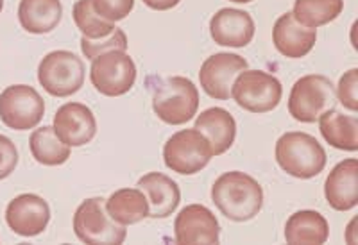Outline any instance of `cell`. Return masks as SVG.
I'll return each instance as SVG.
<instances>
[{
	"mask_svg": "<svg viewBox=\"0 0 358 245\" xmlns=\"http://www.w3.org/2000/svg\"><path fill=\"white\" fill-rule=\"evenodd\" d=\"M212 200L224 217L233 222H248L264 206V188L244 172H226L212 186Z\"/></svg>",
	"mask_w": 358,
	"mask_h": 245,
	"instance_id": "1",
	"label": "cell"
},
{
	"mask_svg": "<svg viewBox=\"0 0 358 245\" xmlns=\"http://www.w3.org/2000/svg\"><path fill=\"white\" fill-rule=\"evenodd\" d=\"M276 161L289 176L312 179L326 167V151L308 133L290 131L276 142Z\"/></svg>",
	"mask_w": 358,
	"mask_h": 245,
	"instance_id": "2",
	"label": "cell"
},
{
	"mask_svg": "<svg viewBox=\"0 0 358 245\" xmlns=\"http://www.w3.org/2000/svg\"><path fill=\"white\" fill-rule=\"evenodd\" d=\"M152 110L169 126L190 122L199 110L197 86L187 77L174 75L159 81L152 94Z\"/></svg>",
	"mask_w": 358,
	"mask_h": 245,
	"instance_id": "3",
	"label": "cell"
},
{
	"mask_svg": "<svg viewBox=\"0 0 358 245\" xmlns=\"http://www.w3.org/2000/svg\"><path fill=\"white\" fill-rule=\"evenodd\" d=\"M337 106V91L326 75L310 74L294 82L289 97V113L303 124H313L326 111Z\"/></svg>",
	"mask_w": 358,
	"mask_h": 245,
	"instance_id": "4",
	"label": "cell"
},
{
	"mask_svg": "<svg viewBox=\"0 0 358 245\" xmlns=\"http://www.w3.org/2000/svg\"><path fill=\"white\" fill-rule=\"evenodd\" d=\"M38 81L52 97H70L85 84V63L70 50H54L40 61Z\"/></svg>",
	"mask_w": 358,
	"mask_h": 245,
	"instance_id": "5",
	"label": "cell"
},
{
	"mask_svg": "<svg viewBox=\"0 0 358 245\" xmlns=\"http://www.w3.org/2000/svg\"><path fill=\"white\" fill-rule=\"evenodd\" d=\"M73 233L90 245L122 244L126 240V225H120L108 215L106 200L92 197L83 200L73 215Z\"/></svg>",
	"mask_w": 358,
	"mask_h": 245,
	"instance_id": "6",
	"label": "cell"
},
{
	"mask_svg": "<svg viewBox=\"0 0 358 245\" xmlns=\"http://www.w3.org/2000/svg\"><path fill=\"white\" fill-rule=\"evenodd\" d=\"M212 158V145L196 127L174 133L163 147V160L167 168L181 176H194L203 170Z\"/></svg>",
	"mask_w": 358,
	"mask_h": 245,
	"instance_id": "7",
	"label": "cell"
},
{
	"mask_svg": "<svg viewBox=\"0 0 358 245\" xmlns=\"http://www.w3.org/2000/svg\"><path fill=\"white\" fill-rule=\"evenodd\" d=\"M283 95V86L280 79L264 70H244L235 79L231 88V97L242 110L249 113H268L276 110Z\"/></svg>",
	"mask_w": 358,
	"mask_h": 245,
	"instance_id": "8",
	"label": "cell"
},
{
	"mask_svg": "<svg viewBox=\"0 0 358 245\" xmlns=\"http://www.w3.org/2000/svg\"><path fill=\"white\" fill-rule=\"evenodd\" d=\"M90 81L101 95L106 97L126 95L136 81V66L133 57L124 50H110L101 54L92 59Z\"/></svg>",
	"mask_w": 358,
	"mask_h": 245,
	"instance_id": "9",
	"label": "cell"
},
{
	"mask_svg": "<svg viewBox=\"0 0 358 245\" xmlns=\"http://www.w3.org/2000/svg\"><path fill=\"white\" fill-rule=\"evenodd\" d=\"M43 114V98L33 86L13 84L0 94V120L13 131L34 129Z\"/></svg>",
	"mask_w": 358,
	"mask_h": 245,
	"instance_id": "10",
	"label": "cell"
},
{
	"mask_svg": "<svg viewBox=\"0 0 358 245\" xmlns=\"http://www.w3.org/2000/svg\"><path fill=\"white\" fill-rule=\"evenodd\" d=\"M248 59L238 54H213L203 63L199 70L201 88L212 98L229 101L233 82L244 70H248Z\"/></svg>",
	"mask_w": 358,
	"mask_h": 245,
	"instance_id": "11",
	"label": "cell"
},
{
	"mask_svg": "<svg viewBox=\"0 0 358 245\" xmlns=\"http://www.w3.org/2000/svg\"><path fill=\"white\" fill-rule=\"evenodd\" d=\"M54 131L69 147H83L97 135L94 111L81 103L63 104L54 114Z\"/></svg>",
	"mask_w": 358,
	"mask_h": 245,
	"instance_id": "12",
	"label": "cell"
},
{
	"mask_svg": "<svg viewBox=\"0 0 358 245\" xmlns=\"http://www.w3.org/2000/svg\"><path fill=\"white\" fill-rule=\"evenodd\" d=\"M6 222L20 237H38L49 225L50 208L40 195L22 193L6 208Z\"/></svg>",
	"mask_w": 358,
	"mask_h": 245,
	"instance_id": "13",
	"label": "cell"
},
{
	"mask_svg": "<svg viewBox=\"0 0 358 245\" xmlns=\"http://www.w3.org/2000/svg\"><path fill=\"white\" fill-rule=\"evenodd\" d=\"M176 244H219L220 225L206 206L188 205L174 222Z\"/></svg>",
	"mask_w": 358,
	"mask_h": 245,
	"instance_id": "14",
	"label": "cell"
},
{
	"mask_svg": "<svg viewBox=\"0 0 358 245\" xmlns=\"http://www.w3.org/2000/svg\"><path fill=\"white\" fill-rule=\"evenodd\" d=\"M210 34L217 45L242 49L255 38V20L248 11L222 8L210 20Z\"/></svg>",
	"mask_w": 358,
	"mask_h": 245,
	"instance_id": "15",
	"label": "cell"
},
{
	"mask_svg": "<svg viewBox=\"0 0 358 245\" xmlns=\"http://www.w3.org/2000/svg\"><path fill=\"white\" fill-rule=\"evenodd\" d=\"M317 41V29L301 25L292 13H285L276 20L273 29V43L281 56L301 59L313 49Z\"/></svg>",
	"mask_w": 358,
	"mask_h": 245,
	"instance_id": "16",
	"label": "cell"
},
{
	"mask_svg": "<svg viewBox=\"0 0 358 245\" xmlns=\"http://www.w3.org/2000/svg\"><path fill=\"white\" fill-rule=\"evenodd\" d=\"M324 195L328 205L337 211H350L358 205V161L344 160L326 177Z\"/></svg>",
	"mask_w": 358,
	"mask_h": 245,
	"instance_id": "17",
	"label": "cell"
},
{
	"mask_svg": "<svg viewBox=\"0 0 358 245\" xmlns=\"http://www.w3.org/2000/svg\"><path fill=\"white\" fill-rule=\"evenodd\" d=\"M149 200V217L167 218L178 209L181 202V192L174 179L162 172H149L140 177L136 184Z\"/></svg>",
	"mask_w": 358,
	"mask_h": 245,
	"instance_id": "18",
	"label": "cell"
},
{
	"mask_svg": "<svg viewBox=\"0 0 358 245\" xmlns=\"http://www.w3.org/2000/svg\"><path fill=\"white\" fill-rule=\"evenodd\" d=\"M212 145L213 156H220L231 149L236 138V122L224 107H208L196 119L194 126Z\"/></svg>",
	"mask_w": 358,
	"mask_h": 245,
	"instance_id": "19",
	"label": "cell"
},
{
	"mask_svg": "<svg viewBox=\"0 0 358 245\" xmlns=\"http://www.w3.org/2000/svg\"><path fill=\"white\" fill-rule=\"evenodd\" d=\"M330 237V225L328 221L319 211L313 209H301L290 215L285 224L287 244L299 245H321L326 244Z\"/></svg>",
	"mask_w": 358,
	"mask_h": 245,
	"instance_id": "20",
	"label": "cell"
},
{
	"mask_svg": "<svg viewBox=\"0 0 358 245\" xmlns=\"http://www.w3.org/2000/svg\"><path fill=\"white\" fill-rule=\"evenodd\" d=\"M63 17L62 0H20L18 20L31 34H47L59 25Z\"/></svg>",
	"mask_w": 358,
	"mask_h": 245,
	"instance_id": "21",
	"label": "cell"
},
{
	"mask_svg": "<svg viewBox=\"0 0 358 245\" xmlns=\"http://www.w3.org/2000/svg\"><path fill=\"white\" fill-rule=\"evenodd\" d=\"M319 129L331 147L348 152L358 151V119L355 114H342L335 110L326 111L319 119Z\"/></svg>",
	"mask_w": 358,
	"mask_h": 245,
	"instance_id": "22",
	"label": "cell"
},
{
	"mask_svg": "<svg viewBox=\"0 0 358 245\" xmlns=\"http://www.w3.org/2000/svg\"><path fill=\"white\" fill-rule=\"evenodd\" d=\"M106 211L117 224L133 225L149 217V200L140 188H122L106 200Z\"/></svg>",
	"mask_w": 358,
	"mask_h": 245,
	"instance_id": "23",
	"label": "cell"
},
{
	"mask_svg": "<svg viewBox=\"0 0 358 245\" xmlns=\"http://www.w3.org/2000/svg\"><path fill=\"white\" fill-rule=\"evenodd\" d=\"M29 147L34 160L47 167H57L69 161L70 147L66 143L57 138L56 131L52 126H43L40 129H34Z\"/></svg>",
	"mask_w": 358,
	"mask_h": 245,
	"instance_id": "24",
	"label": "cell"
},
{
	"mask_svg": "<svg viewBox=\"0 0 358 245\" xmlns=\"http://www.w3.org/2000/svg\"><path fill=\"white\" fill-rule=\"evenodd\" d=\"M342 9L344 0H296L292 15L305 27L317 29L337 20Z\"/></svg>",
	"mask_w": 358,
	"mask_h": 245,
	"instance_id": "25",
	"label": "cell"
},
{
	"mask_svg": "<svg viewBox=\"0 0 358 245\" xmlns=\"http://www.w3.org/2000/svg\"><path fill=\"white\" fill-rule=\"evenodd\" d=\"M72 17L78 29L83 33V36L90 38V40H97V38H104L115 31V24L104 20L95 13L92 0H78L73 4Z\"/></svg>",
	"mask_w": 358,
	"mask_h": 245,
	"instance_id": "26",
	"label": "cell"
},
{
	"mask_svg": "<svg viewBox=\"0 0 358 245\" xmlns=\"http://www.w3.org/2000/svg\"><path fill=\"white\" fill-rule=\"evenodd\" d=\"M81 50L88 59H95L97 56L110 50H127V36L122 29H115L113 33L104 38L97 40H90V38H81Z\"/></svg>",
	"mask_w": 358,
	"mask_h": 245,
	"instance_id": "27",
	"label": "cell"
},
{
	"mask_svg": "<svg viewBox=\"0 0 358 245\" xmlns=\"http://www.w3.org/2000/svg\"><path fill=\"white\" fill-rule=\"evenodd\" d=\"M92 4L99 17L115 24L129 17L134 8V0H92Z\"/></svg>",
	"mask_w": 358,
	"mask_h": 245,
	"instance_id": "28",
	"label": "cell"
},
{
	"mask_svg": "<svg viewBox=\"0 0 358 245\" xmlns=\"http://www.w3.org/2000/svg\"><path fill=\"white\" fill-rule=\"evenodd\" d=\"M358 68L348 70L346 74L342 75L341 81H338L337 91V101L342 106L350 110L351 113L358 110Z\"/></svg>",
	"mask_w": 358,
	"mask_h": 245,
	"instance_id": "29",
	"label": "cell"
},
{
	"mask_svg": "<svg viewBox=\"0 0 358 245\" xmlns=\"http://www.w3.org/2000/svg\"><path fill=\"white\" fill-rule=\"evenodd\" d=\"M18 165L17 145L8 138L0 135V181L9 177Z\"/></svg>",
	"mask_w": 358,
	"mask_h": 245,
	"instance_id": "30",
	"label": "cell"
},
{
	"mask_svg": "<svg viewBox=\"0 0 358 245\" xmlns=\"http://www.w3.org/2000/svg\"><path fill=\"white\" fill-rule=\"evenodd\" d=\"M181 0H143V4L147 8L156 9V11H169V9L176 8Z\"/></svg>",
	"mask_w": 358,
	"mask_h": 245,
	"instance_id": "31",
	"label": "cell"
},
{
	"mask_svg": "<svg viewBox=\"0 0 358 245\" xmlns=\"http://www.w3.org/2000/svg\"><path fill=\"white\" fill-rule=\"evenodd\" d=\"M231 2H236V4H249L252 0H231Z\"/></svg>",
	"mask_w": 358,
	"mask_h": 245,
	"instance_id": "32",
	"label": "cell"
},
{
	"mask_svg": "<svg viewBox=\"0 0 358 245\" xmlns=\"http://www.w3.org/2000/svg\"><path fill=\"white\" fill-rule=\"evenodd\" d=\"M2 9H4V0H0V13H2Z\"/></svg>",
	"mask_w": 358,
	"mask_h": 245,
	"instance_id": "33",
	"label": "cell"
}]
</instances>
